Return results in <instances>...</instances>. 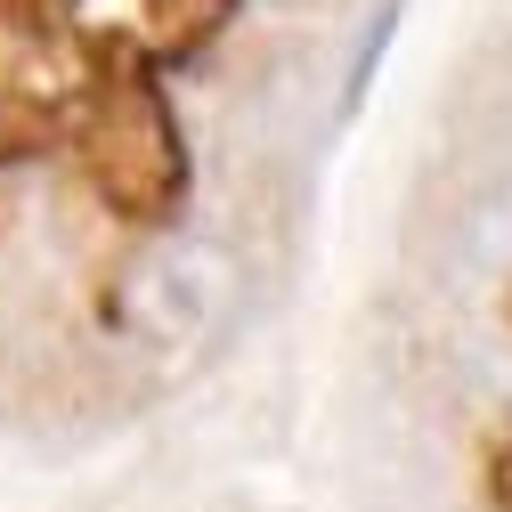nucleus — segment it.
Masks as SVG:
<instances>
[{"label": "nucleus", "instance_id": "f257e3e1", "mask_svg": "<svg viewBox=\"0 0 512 512\" xmlns=\"http://www.w3.org/2000/svg\"><path fill=\"white\" fill-rule=\"evenodd\" d=\"M122 326H131L147 350L163 358H187L228 334V317L244 309V261L220 244V236H163L147 244L131 269H122Z\"/></svg>", "mask_w": 512, "mask_h": 512}, {"label": "nucleus", "instance_id": "f03ea898", "mask_svg": "<svg viewBox=\"0 0 512 512\" xmlns=\"http://www.w3.org/2000/svg\"><path fill=\"white\" fill-rule=\"evenodd\" d=\"M472 244H480L488 269H512V179L496 187V196L472 204Z\"/></svg>", "mask_w": 512, "mask_h": 512}]
</instances>
